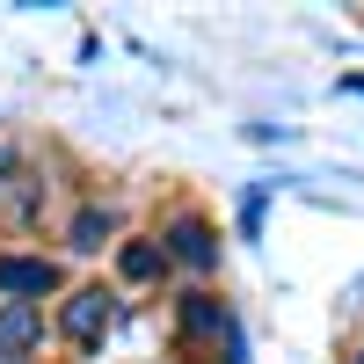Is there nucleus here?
Instances as JSON below:
<instances>
[{
  "instance_id": "nucleus-5",
  "label": "nucleus",
  "mask_w": 364,
  "mask_h": 364,
  "mask_svg": "<svg viewBox=\"0 0 364 364\" xmlns=\"http://www.w3.org/2000/svg\"><path fill=\"white\" fill-rule=\"evenodd\" d=\"M44 343V314L37 306H0V357H22Z\"/></svg>"
},
{
  "instance_id": "nucleus-8",
  "label": "nucleus",
  "mask_w": 364,
  "mask_h": 364,
  "mask_svg": "<svg viewBox=\"0 0 364 364\" xmlns=\"http://www.w3.org/2000/svg\"><path fill=\"white\" fill-rule=\"evenodd\" d=\"M262 204H269V182H255V190L240 197V233H262Z\"/></svg>"
},
{
  "instance_id": "nucleus-4",
  "label": "nucleus",
  "mask_w": 364,
  "mask_h": 364,
  "mask_svg": "<svg viewBox=\"0 0 364 364\" xmlns=\"http://www.w3.org/2000/svg\"><path fill=\"white\" fill-rule=\"evenodd\" d=\"M175 321H182V336H211V343H219L233 314H226L211 291H182V299H175Z\"/></svg>"
},
{
  "instance_id": "nucleus-6",
  "label": "nucleus",
  "mask_w": 364,
  "mask_h": 364,
  "mask_svg": "<svg viewBox=\"0 0 364 364\" xmlns=\"http://www.w3.org/2000/svg\"><path fill=\"white\" fill-rule=\"evenodd\" d=\"M109 233H117V211H109V204H80L73 226H66V248H73V255H95Z\"/></svg>"
},
{
  "instance_id": "nucleus-9",
  "label": "nucleus",
  "mask_w": 364,
  "mask_h": 364,
  "mask_svg": "<svg viewBox=\"0 0 364 364\" xmlns=\"http://www.w3.org/2000/svg\"><path fill=\"white\" fill-rule=\"evenodd\" d=\"M357 364H364V357H357Z\"/></svg>"
},
{
  "instance_id": "nucleus-3",
  "label": "nucleus",
  "mask_w": 364,
  "mask_h": 364,
  "mask_svg": "<svg viewBox=\"0 0 364 364\" xmlns=\"http://www.w3.org/2000/svg\"><path fill=\"white\" fill-rule=\"evenodd\" d=\"M51 284H58V269L44 255H0V291H8V306H37Z\"/></svg>"
},
{
  "instance_id": "nucleus-2",
  "label": "nucleus",
  "mask_w": 364,
  "mask_h": 364,
  "mask_svg": "<svg viewBox=\"0 0 364 364\" xmlns=\"http://www.w3.org/2000/svg\"><path fill=\"white\" fill-rule=\"evenodd\" d=\"M161 255L204 277V269H219V233H211V226L197 219V211H175V219L161 226Z\"/></svg>"
},
{
  "instance_id": "nucleus-1",
  "label": "nucleus",
  "mask_w": 364,
  "mask_h": 364,
  "mask_svg": "<svg viewBox=\"0 0 364 364\" xmlns=\"http://www.w3.org/2000/svg\"><path fill=\"white\" fill-rule=\"evenodd\" d=\"M109 314H117V299H109L102 284H80V291H66V306H58V336L95 357L102 336H109Z\"/></svg>"
},
{
  "instance_id": "nucleus-7",
  "label": "nucleus",
  "mask_w": 364,
  "mask_h": 364,
  "mask_svg": "<svg viewBox=\"0 0 364 364\" xmlns=\"http://www.w3.org/2000/svg\"><path fill=\"white\" fill-rule=\"evenodd\" d=\"M161 240H124V248H117V269H124L132 284H146V277H161Z\"/></svg>"
}]
</instances>
